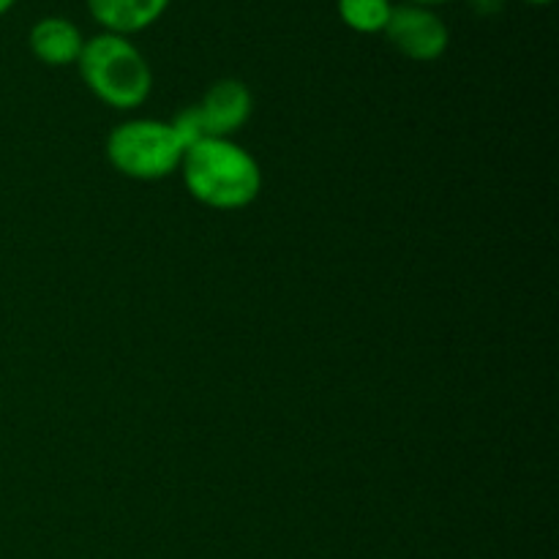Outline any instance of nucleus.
Instances as JSON below:
<instances>
[{
	"mask_svg": "<svg viewBox=\"0 0 559 559\" xmlns=\"http://www.w3.org/2000/svg\"><path fill=\"white\" fill-rule=\"evenodd\" d=\"M178 173L189 194L211 211H243L262 191L260 162L227 136L189 147Z\"/></svg>",
	"mask_w": 559,
	"mask_h": 559,
	"instance_id": "nucleus-1",
	"label": "nucleus"
},
{
	"mask_svg": "<svg viewBox=\"0 0 559 559\" xmlns=\"http://www.w3.org/2000/svg\"><path fill=\"white\" fill-rule=\"evenodd\" d=\"M76 69L87 91L120 112L142 107L153 91V71L147 58L129 36L118 33L102 31L93 38H85Z\"/></svg>",
	"mask_w": 559,
	"mask_h": 559,
	"instance_id": "nucleus-2",
	"label": "nucleus"
},
{
	"mask_svg": "<svg viewBox=\"0 0 559 559\" xmlns=\"http://www.w3.org/2000/svg\"><path fill=\"white\" fill-rule=\"evenodd\" d=\"M183 153L169 120L131 118L115 126L107 136V162L115 173L142 183L178 173Z\"/></svg>",
	"mask_w": 559,
	"mask_h": 559,
	"instance_id": "nucleus-3",
	"label": "nucleus"
},
{
	"mask_svg": "<svg viewBox=\"0 0 559 559\" xmlns=\"http://www.w3.org/2000/svg\"><path fill=\"white\" fill-rule=\"evenodd\" d=\"M385 36L404 58L418 60V63L440 60L451 44V31H448L445 20L435 9L415 3L393 5Z\"/></svg>",
	"mask_w": 559,
	"mask_h": 559,
	"instance_id": "nucleus-4",
	"label": "nucleus"
},
{
	"mask_svg": "<svg viewBox=\"0 0 559 559\" xmlns=\"http://www.w3.org/2000/svg\"><path fill=\"white\" fill-rule=\"evenodd\" d=\"M202 118H205L211 136H227L238 134L246 123H249L251 112H254V96H251L249 85L233 76L213 82L205 91V96L197 102Z\"/></svg>",
	"mask_w": 559,
	"mask_h": 559,
	"instance_id": "nucleus-5",
	"label": "nucleus"
},
{
	"mask_svg": "<svg viewBox=\"0 0 559 559\" xmlns=\"http://www.w3.org/2000/svg\"><path fill=\"white\" fill-rule=\"evenodd\" d=\"M27 47L44 66H71L80 60L85 36L66 16H41L27 33Z\"/></svg>",
	"mask_w": 559,
	"mask_h": 559,
	"instance_id": "nucleus-6",
	"label": "nucleus"
},
{
	"mask_svg": "<svg viewBox=\"0 0 559 559\" xmlns=\"http://www.w3.org/2000/svg\"><path fill=\"white\" fill-rule=\"evenodd\" d=\"M85 3L104 31L134 36L162 20L173 0H85Z\"/></svg>",
	"mask_w": 559,
	"mask_h": 559,
	"instance_id": "nucleus-7",
	"label": "nucleus"
},
{
	"mask_svg": "<svg viewBox=\"0 0 559 559\" xmlns=\"http://www.w3.org/2000/svg\"><path fill=\"white\" fill-rule=\"evenodd\" d=\"M393 14L391 0H338V16L355 33H385Z\"/></svg>",
	"mask_w": 559,
	"mask_h": 559,
	"instance_id": "nucleus-8",
	"label": "nucleus"
},
{
	"mask_svg": "<svg viewBox=\"0 0 559 559\" xmlns=\"http://www.w3.org/2000/svg\"><path fill=\"white\" fill-rule=\"evenodd\" d=\"M169 126H173L175 136H178V142L183 151H189V147L200 145V142H205V140H213L211 131H207L205 118H202V112L197 104L180 109V112L169 120Z\"/></svg>",
	"mask_w": 559,
	"mask_h": 559,
	"instance_id": "nucleus-9",
	"label": "nucleus"
},
{
	"mask_svg": "<svg viewBox=\"0 0 559 559\" xmlns=\"http://www.w3.org/2000/svg\"><path fill=\"white\" fill-rule=\"evenodd\" d=\"M469 5H473L478 14H497V11L506 5V0H469Z\"/></svg>",
	"mask_w": 559,
	"mask_h": 559,
	"instance_id": "nucleus-10",
	"label": "nucleus"
},
{
	"mask_svg": "<svg viewBox=\"0 0 559 559\" xmlns=\"http://www.w3.org/2000/svg\"><path fill=\"white\" fill-rule=\"evenodd\" d=\"M407 3H415V5H426V9H431V5L451 3V0H407Z\"/></svg>",
	"mask_w": 559,
	"mask_h": 559,
	"instance_id": "nucleus-11",
	"label": "nucleus"
},
{
	"mask_svg": "<svg viewBox=\"0 0 559 559\" xmlns=\"http://www.w3.org/2000/svg\"><path fill=\"white\" fill-rule=\"evenodd\" d=\"M14 3H16V0H0V16H3L5 11L14 9Z\"/></svg>",
	"mask_w": 559,
	"mask_h": 559,
	"instance_id": "nucleus-12",
	"label": "nucleus"
},
{
	"mask_svg": "<svg viewBox=\"0 0 559 559\" xmlns=\"http://www.w3.org/2000/svg\"><path fill=\"white\" fill-rule=\"evenodd\" d=\"M524 3H533V5H546V3H551V0H524Z\"/></svg>",
	"mask_w": 559,
	"mask_h": 559,
	"instance_id": "nucleus-13",
	"label": "nucleus"
}]
</instances>
